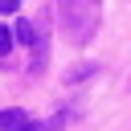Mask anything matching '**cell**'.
<instances>
[{
	"mask_svg": "<svg viewBox=\"0 0 131 131\" xmlns=\"http://www.w3.org/2000/svg\"><path fill=\"white\" fill-rule=\"evenodd\" d=\"M20 8V0H0V12H16Z\"/></svg>",
	"mask_w": 131,
	"mask_h": 131,
	"instance_id": "6",
	"label": "cell"
},
{
	"mask_svg": "<svg viewBox=\"0 0 131 131\" xmlns=\"http://www.w3.org/2000/svg\"><path fill=\"white\" fill-rule=\"evenodd\" d=\"M0 131H29V115H25L20 106L0 111Z\"/></svg>",
	"mask_w": 131,
	"mask_h": 131,
	"instance_id": "2",
	"label": "cell"
},
{
	"mask_svg": "<svg viewBox=\"0 0 131 131\" xmlns=\"http://www.w3.org/2000/svg\"><path fill=\"white\" fill-rule=\"evenodd\" d=\"M12 41H16V37H12V29H8V25H0V57H8Z\"/></svg>",
	"mask_w": 131,
	"mask_h": 131,
	"instance_id": "5",
	"label": "cell"
},
{
	"mask_svg": "<svg viewBox=\"0 0 131 131\" xmlns=\"http://www.w3.org/2000/svg\"><path fill=\"white\" fill-rule=\"evenodd\" d=\"M57 20H61V33H66L74 45H86V41L98 33L102 4H98V0H57Z\"/></svg>",
	"mask_w": 131,
	"mask_h": 131,
	"instance_id": "1",
	"label": "cell"
},
{
	"mask_svg": "<svg viewBox=\"0 0 131 131\" xmlns=\"http://www.w3.org/2000/svg\"><path fill=\"white\" fill-rule=\"evenodd\" d=\"M61 127H66V115H53L45 123H29V131H61Z\"/></svg>",
	"mask_w": 131,
	"mask_h": 131,
	"instance_id": "3",
	"label": "cell"
},
{
	"mask_svg": "<svg viewBox=\"0 0 131 131\" xmlns=\"http://www.w3.org/2000/svg\"><path fill=\"white\" fill-rule=\"evenodd\" d=\"M94 70H98V66H94V61H86V66H78V70H70V74H66V82H82V78H90Z\"/></svg>",
	"mask_w": 131,
	"mask_h": 131,
	"instance_id": "4",
	"label": "cell"
}]
</instances>
